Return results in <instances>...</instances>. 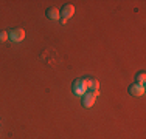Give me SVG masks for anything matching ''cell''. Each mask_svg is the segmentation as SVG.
<instances>
[{"label": "cell", "mask_w": 146, "mask_h": 139, "mask_svg": "<svg viewBox=\"0 0 146 139\" xmlns=\"http://www.w3.org/2000/svg\"><path fill=\"white\" fill-rule=\"evenodd\" d=\"M45 14H47V17L51 19V20H58L59 19V9L58 8H48Z\"/></svg>", "instance_id": "obj_7"}, {"label": "cell", "mask_w": 146, "mask_h": 139, "mask_svg": "<svg viewBox=\"0 0 146 139\" xmlns=\"http://www.w3.org/2000/svg\"><path fill=\"white\" fill-rule=\"evenodd\" d=\"M129 93L132 96H143L145 93V87L138 85V83H134V85L129 87Z\"/></svg>", "instance_id": "obj_4"}, {"label": "cell", "mask_w": 146, "mask_h": 139, "mask_svg": "<svg viewBox=\"0 0 146 139\" xmlns=\"http://www.w3.org/2000/svg\"><path fill=\"white\" fill-rule=\"evenodd\" d=\"M87 91L92 93V94H95V96H98L100 94V83H98V81H90V87H89Z\"/></svg>", "instance_id": "obj_6"}, {"label": "cell", "mask_w": 146, "mask_h": 139, "mask_svg": "<svg viewBox=\"0 0 146 139\" xmlns=\"http://www.w3.org/2000/svg\"><path fill=\"white\" fill-rule=\"evenodd\" d=\"M8 39L13 40V42H22L25 39V31L22 28H14L8 33Z\"/></svg>", "instance_id": "obj_2"}, {"label": "cell", "mask_w": 146, "mask_h": 139, "mask_svg": "<svg viewBox=\"0 0 146 139\" xmlns=\"http://www.w3.org/2000/svg\"><path fill=\"white\" fill-rule=\"evenodd\" d=\"M8 40V33L6 31H0V42H6Z\"/></svg>", "instance_id": "obj_9"}, {"label": "cell", "mask_w": 146, "mask_h": 139, "mask_svg": "<svg viewBox=\"0 0 146 139\" xmlns=\"http://www.w3.org/2000/svg\"><path fill=\"white\" fill-rule=\"evenodd\" d=\"M145 82H146V74H145V71H140L137 76H135V83L145 87Z\"/></svg>", "instance_id": "obj_8"}, {"label": "cell", "mask_w": 146, "mask_h": 139, "mask_svg": "<svg viewBox=\"0 0 146 139\" xmlns=\"http://www.w3.org/2000/svg\"><path fill=\"white\" fill-rule=\"evenodd\" d=\"M73 14H75V6L73 5L67 3V5L62 6V16H64V19H70Z\"/></svg>", "instance_id": "obj_5"}, {"label": "cell", "mask_w": 146, "mask_h": 139, "mask_svg": "<svg viewBox=\"0 0 146 139\" xmlns=\"http://www.w3.org/2000/svg\"><path fill=\"white\" fill-rule=\"evenodd\" d=\"M95 99H96V96L87 91L84 96H82V105H84L86 108H90V107H92L93 104H95Z\"/></svg>", "instance_id": "obj_3"}, {"label": "cell", "mask_w": 146, "mask_h": 139, "mask_svg": "<svg viewBox=\"0 0 146 139\" xmlns=\"http://www.w3.org/2000/svg\"><path fill=\"white\" fill-rule=\"evenodd\" d=\"M90 87V79H76L73 82V94L75 96H84Z\"/></svg>", "instance_id": "obj_1"}]
</instances>
